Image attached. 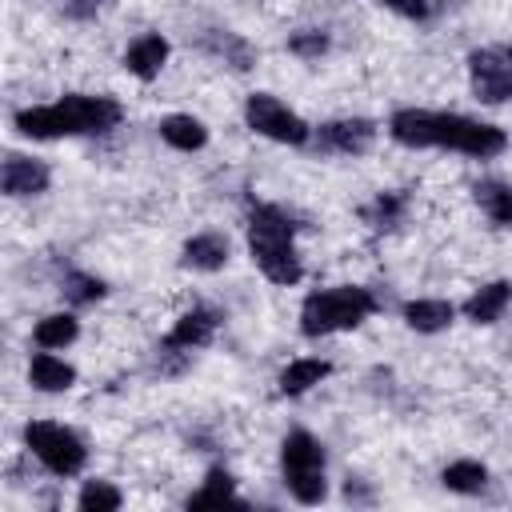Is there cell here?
Instances as JSON below:
<instances>
[{"mask_svg": "<svg viewBox=\"0 0 512 512\" xmlns=\"http://www.w3.org/2000/svg\"><path fill=\"white\" fill-rule=\"evenodd\" d=\"M120 104L112 96H64L60 104L24 108L16 112V128L32 140H56V136H84V132H108L120 124Z\"/></svg>", "mask_w": 512, "mask_h": 512, "instance_id": "cell-1", "label": "cell"}, {"mask_svg": "<svg viewBox=\"0 0 512 512\" xmlns=\"http://www.w3.org/2000/svg\"><path fill=\"white\" fill-rule=\"evenodd\" d=\"M248 248L260 272L272 284H296L300 280V256L292 248V220L276 204H260L248 220Z\"/></svg>", "mask_w": 512, "mask_h": 512, "instance_id": "cell-2", "label": "cell"}, {"mask_svg": "<svg viewBox=\"0 0 512 512\" xmlns=\"http://www.w3.org/2000/svg\"><path fill=\"white\" fill-rule=\"evenodd\" d=\"M376 308V300L368 296V288H328V292H312L300 308V332L304 336H328V332H344L356 328L368 312Z\"/></svg>", "mask_w": 512, "mask_h": 512, "instance_id": "cell-3", "label": "cell"}, {"mask_svg": "<svg viewBox=\"0 0 512 512\" xmlns=\"http://www.w3.org/2000/svg\"><path fill=\"white\" fill-rule=\"evenodd\" d=\"M280 460H284V484L288 492L300 500V504H320L328 496V480H324V448L316 436L308 432H288L284 436V448H280Z\"/></svg>", "mask_w": 512, "mask_h": 512, "instance_id": "cell-4", "label": "cell"}, {"mask_svg": "<svg viewBox=\"0 0 512 512\" xmlns=\"http://www.w3.org/2000/svg\"><path fill=\"white\" fill-rule=\"evenodd\" d=\"M24 444H28V448L36 452V460H40L48 472H56V476H76V472L84 468V460H88L84 440H80L76 432L60 428V424H48V420L28 424V428H24Z\"/></svg>", "mask_w": 512, "mask_h": 512, "instance_id": "cell-5", "label": "cell"}, {"mask_svg": "<svg viewBox=\"0 0 512 512\" xmlns=\"http://www.w3.org/2000/svg\"><path fill=\"white\" fill-rule=\"evenodd\" d=\"M436 148L468 152V156H500L508 148V136L496 124H480L456 112H436Z\"/></svg>", "mask_w": 512, "mask_h": 512, "instance_id": "cell-6", "label": "cell"}, {"mask_svg": "<svg viewBox=\"0 0 512 512\" xmlns=\"http://www.w3.org/2000/svg\"><path fill=\"white\" fill-rule=\"evenodd\" d=\"M244 116H248V128L268 136V140H280V144H304L308 140V124L292 108H284L276 96H268V92L248 96Z\"/></svg>", "mask_w": 512, "mask_h": 512, "instance_id": "cell-7", "label": "cell"}, {"mask_svg": "<svg viewBox=\"0 0 512 512\" xmlns=\"http://www.w3.org/2000/svg\"><path fill=\"white\" fill-rule=\"evenodd\" d=\"M468 68H472V92L484 100V104H504L512 100V48H484V52H472L468 56Z\"/></svg>", "mask_w": 512, "mask_h": 512, "instance_id": "cell-8", "label": "cell"}, {"mask_svg": "<svg viewBox=\"0 0 512 512\" xmlns=\"http://www.w3.org/2000/svg\"><path fill=\"white\" fill-rule=\"evenodd\" d=\"M372 140H376V124H372V120H360V116H352V120H332V124L320 128V144L332 148V152H348V156L368 152Z\"/></svg>", "mask_w": 512, "mask_h": 512, "instance_id": "cell-9", "label": "cell"}, {"mask_svg": "<svg viewBox=\"0 0 512 512\" xmlns=\"http://www.w3.org/2000/svg\"><path fill=\"white\" fill-rule=\"evenodd\" d=\"M388 132L404 148H436V112L424 108H400L388 120Z\"/></svg>", "mask_w": 512, "mask_h": 512, "instance_id": "cell-10", "label": "cell"}, {"mask_svg": "<svg viewBox=\"0 0 512 512\" xmlns=\"http://www.w3.org/2000/svg\"><path fill=\"white\" fill-rule=\"evenodd\" d=\"M4 192L8 196H36L48 188V168L40 160H28V156H8L4 160V176H0Z\"/></svg>", "mask_w": 512, "mask_h": 512, "instance_id": "cell-11", "label": "cell"}, {"mask_svg": "<svg viewBox=\"0 0 512 512\" xmlns=\"http://www.w3.org/2000/svg\"><path fill=\"white\" fill-rule=\"evenodd\" d=\"M164 60H168V40L160 32H148V36L132 40L128 52H124V68L132 76H140V80H152L164 68Z\"/></svg>", "mask_w": 512, "mask_h": 512, "instance_id": "cell-12", "label": "cell"}, {"mask_svg": "<svg viewBox=\"0 0 512 512\" xmlns=\"http://www.w3.org/2000/svg\"><path fill=\"white\" fill-rule=\"evenodd\" d=\"M212 332H216V312H208V308H192V312H184V316L176 320V328L168 332L164 348H184V352H192V348L208 344Z\"/></svg>", "mask_w": 512, "mask_h": 512, "instance_id": "cell-13", "label": "cell"}, {"mask_svg": "<svg viewBox=\"0 0 512 512\" xmlns=\"http://www.w3.org/2000/svg\"><path fill=\"white\" fill-rule=\"evenodd\" d=\"M508 300H512V284H508V280H492V284H484L480 292L468 296L464 316L476 320V324H492V320L508 308Z\"/></svg>", "mask_w": 512, "mask_h": 512, "instance_id": "cell-14", "label": "cell"}, {"mask_svg": "<svg viewBox=\"0 0 512 512\" xmlns=\"http://www.w3.org/2000/svg\"><path fill=\"white\" fill-rule=\"evenodd\" d=\"M224 260H228V240L220 232H200L184 244V264L188 268L216 272V268H224Z\"/></svg>", "mask_w": 512, "mask_h": 512, "instance_id": "cell-15", "label": "cell"}, {"mask_svg": "<svg viewBox=\"0 0 512 512\" xmlns=\"http://www.w3.org/2000/svg\"><path fill=\"white\" fill-rule=\"evenodd\" d=\"M28 380H32L40 392H64V388L76 384V372H72V364L56 360L52 352H36L32 364H28Z\"/></svg>", "mask_w": 512, "mask_h": 512, "instance_id": "cell-16", "label": "cell"}, {"mask_svg": "<svg viewBox=\"0 0 512 512\" xmlns=\"http://www.w3.org/2000/svg\"><path fill=\"white\" fill-rule=\"evenodd\" d=\"M160 136H164V144H172V148H180V152H196V148L208 144V128H204L196 116H184V112L164 116V120H160Z\"/></svg>", "mask_w": 512, "mask_h": 512, "instance_id": "cell-17", "label": "cell"}, {"mask_svg": "<svg viewBox=\"0 0 512 512\" xmlns=\"http://www.w3.org/2000/svg\"><path fill=\"white\" fill-rule=\"evenodd\" d=\"M452 304L448 300H408L404 304V320H408V328H416V332H440V328H448L452 324Z\"/></svg>", "mask_w": 512, "mask_h": 512, "instance_id": "cell-18", "label": "cell"}, {"mask_svg": "<svg viewBox=\"0 0 512 512\" xmlns=\"http://www.w3.org/2000/svg\"><path fill=\"white\" fill-rule=\"evenodd\" d=\"M328 372H332L328 360H292V364L280 372V392H284V396H300V392H308L312 384H320Z\"/></svg>", "mask_w": 512, "mask_h": 512, "instance_id": "cell-19", "label": "cell"}, {"mask_svg": "<svg viewBox=\"0 0 512 512\" xmlns=\"http://www.w3.org/2000/svg\"><path fill=\"white\" fill-rule=\"evenodd\" d=\"M440 480H444V488H452V492H460V496H476V492H484L488 472H484V464H476V460H456V464L444 468Z\"/></svg>", "mask_w": 512, "mask_h": 512, "instance_id": "cell-20", "label": "cell"}, {"mask_svg": "<svg viewBox=\"0 0 512 512\" xmlns=\"http://www.w3.org/2000/svg\"><path fill=\"white\" fill-rule=\"evenodd\" d=\"M476 204L496 220V224H512V188L500 180H480L476 184Z\"/></svg>", "mask_w": 512, "mask_h": 512, "instance_id": "cell-21", "label": "cell"}, {"mask_svg": "<svg viewBox=\"0 0 512 512\" xmlns=\"http://www.w3.org/2000/svg\"><path fill=\"white\" fill-rule=\"evenodd\" d=\"M36 344L40 348H64V344H72L76 340V320L68 316V312H56V316H44L40 324H36Z\"/></svg>", "mask_w": 512, "mask_h": 512, "instance_id": "cell-22", "label": "cell"}, {"mask_svg": "<svg viewBox=\"0 0 512 512\" xmlns=\"http://www.w3.org/2000/svg\"><path fill=\"white\" fill-rule=\"evenodd\" d=\"M224 500H236V488H232V476L224 468H212L204 476V488L196 496H188V508H212V504H224Z\"/></svg>", "mask_w": 512, "mask_h": 512, "instance_id": "cell-23", "label": "cell"}, {"mask_svg": "<svg viewBox=\"0 0 512 512\" xmlns=\"http://www.w3.org/2000/svg\"><path fill=\"white\" fill-rule=\"evenodd\" d=\"M84 512H116L120 508V492L112 488V484H104V480H88L84 488H80V500H76Z\"/></svg>", "mask_w": 512, "mask_h": 512, "instance_id": "cell-24", "label": "cell"}, {"mask_svg": "<svg viewBox=\"0 0 512 512\" xmlns=\"http://www.w3.org/2000/svg\"><path fill=\"white\" fill-rule=\"evenodd\" d=\"M400 212H404V196H400V192H380L376 204L364 208V220H368L372 228H392V224L400 220Z\"/></svg>", "mask_w": 512, "mask_h": 512, "instance_id": "cell-25", "label": "cell"}, {"mask_svg": "<svg viewBox=\"0 0 512 512\" xmlns=\"http://www.w3.org/2000/svg\"><path fill=\"white\" fill-rule=\"evenodd\" d=\"M64 296H68L72 304H92V300H100V296H104V284H100L96 276L68 272V276H64Z\"/></svg>", "mask_w": 512, "mask_h": 512, "instance_id": "cell-26", "label": "cell"}, {"mask_svg": "<svg viewBox=\"0 0 512 512\" xmlns=\"http://www.w3.org/2000/svg\"><path fill=\"white\" fill-rule=\"evenodd\" d=\"M288 52H296V56H304V60H316V56L328 52V36L316 32V28H304V32H296V36L288 40Z\"/></svg>", "mask_w": 512, "mask_h": 512, "instance_id": "cell-27", "label": "cell"}, {"mask_svg": "<svg viewBox=\"0 0 512 512\" xmlns=\"http://www.w3.org/2000/svg\"><path fill=\"white\" fill-rule=\"evenodd\" d=\"M384 8L408 16V20H424L428 16V0H384Z\"/></svg>", "mask_w": 512, "mask_h": 512, "instance_id": "cell-28", "label": "cell"}, {"mask_svg": "<svg viewBox=\"0 0 512 512\" xmlns=\"http://www.w3.org/2000/svg\"><path fill=\"white\" fill-rule=\"evenodd\" d=\"M100 4H104V0H72V4H68V16L84 20V16H92V12L100 8Z\"/></svg>", "mask_w": 512, "mask_h": 512, "instance_id": "cell-29", "label": "cell"}]
</instances>
